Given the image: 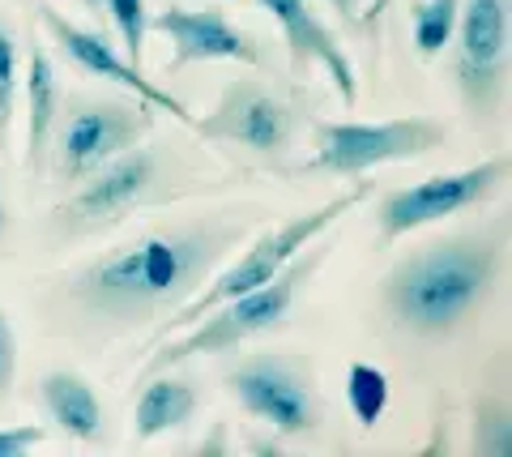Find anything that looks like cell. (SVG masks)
<instances>
[{
	"instance_id": "ba28073f",
	"label": "cell",
	"mask_w": 512,
	"mask_h": 457,
	"mask_svg": "<svg viewBox=\"0 0 512 457\" xmlns=\"http://www.w3.org/2000/svg\"><path fill=\"white\" fill-rule=\"evenodd\" d=\"M508 13L512 0H461L457 5V99L474 133H495L508 107Z\"/></svg>"
},
{
	"instance_id": "7c38bea8",
	"label": "cell",
	"mask_w": 512,
	"mask_h": 457,
	"mask_svg": "<svg viewBox=\"0 0 512 457\" xmlns=\"http://www.w3.org/2000/svg\"><path fill=\"white\" fill-rule=\"evenodd\" d=\"M150 30L171 39V60L167 73H180L201 60H231V65H248V69H269L265 43L252 30L235 26L222 9H180L167 5L150 13Z\"/></svg>"
},
{
	"instance_id": "603a6c76",
	"label": "cell",
	"mask_w": 512,
	"mask_h": 457,
	"mask_svg": "<svg viewBox=\"0 0 512 457\" xmlns=\"http://www.w3.org/2000/svg\"><path fill=\"white\" fill-rule=\"evenodd\" d=\"M47 440L43 428H35V423H18V428H0V457H22L30 449H39Z\"/></svg>"
},
{
	"instance_id": "5bb4252c",
	"label": "cell",
	"mask_w": 512,
	"mask_h": 457,
	"mask_svg": "<svg viewBox=\"0 0 512 457\" xmlns=\"http://www.w3.org/2000/svg\"><path fill=\"white\" fill-rule=\"evenodd\" d=\"M265 13H274V22L282 26L286 52H291V69L303 73L308 65H320L329 73V82L338 86L342 103L355 107L359 103V82H355V65H350L346 47L338 35L320 22V13L312 9V0H256Z\"/></svg>"
},
{
	"instance_id": "8fae6325",
	"label": "cell",
	"mask_w": 512,
	"mask_h": 457,
	"mask_svg": "<svg viewBox=\"0 0 512 457\" xmlns=\"http://www.w3.org/2000/svg\"><path fill=\"white\" fill-rule=\"evenodd\" d=\"M197 133L205 141H231V146L265 154V159H282L295 146L299 107L256 77H235L222 86L214 112L197 120Z\"/></svg>"
},
{
	"instance_id": "52a82bcc",
	"label": "cell",
	"mask_w": 512,
	"mask_h": 457,
	"mask_svg": "<svg viewBox=\"0 0 512 457\" xmlns=\"http://www.w3.org/2000/svg\"><path fill=\"white\" fill-rule=\"evenodd\" d=\"M222 385L239 402V411L282 440H308L325 423L316 368L295 351H256L222 372Z\"/></svg>"
},
{
	"instance_id": "e0dca14e",
	"label": "cell",
	"mask_w": 512,
	"mask_h": 457,
	"mask_svg": "<svg viewBox=\"0 0 512 457\" xmlns=\"http://www.w3.org/2000/svg\"><path fill=\"white\" fill-rule=\"evenodd\" d=\"M60 112V77L39 39H30L26 56V159L22 167L30 176H39L47 163V141H52V124Z\"/></svg>"
},
{
	"instance_id": "6da1fadb",
	"label": "cell",
	"mask_w": 512,
	"mask_h": 457,
	"mask_svg": "<svg viewBox=\"0 0 512 457\" xmlns=\"http://www.w3.org/2000/svg\"><path fill=\"white\" fill-rule=\"evenodd\" d=\"M256 210L167 218L77 270L47 282L43 317L56 334L111 342L141 321H163L201 291L231 248L248 240Z\"/></svg>"
},
{
	"instance_id": "9c48e42d",
	"label": "cell",
	"mask_w": 512,
	"mask_h": 457,
	"mask_svg": "<svg viewBox=\"0 0 512 457\" xmlns=\"http://www.w3.org/2000/svg\"><path fill=\"white\" fill-rule=\"evenodd\" d=\"M448 146V124L431 116H397L380 124L359 120H320L312 129V159L303 171H329V176H367L384 163L423 159Z\"/></svg>"
},
{
	"instance_id": "3957f363",
	"label": "cell",
	"mask_w": 512,
	"mask_h": 457,
	"mask_svg": "<svg viewBox=\"0 0 512 457\" xmlns=\"http://www.w3.org/2000/svg\"><path fill=\"white\" fill-rule=\"evenodd\" d=\"M197 188H205V176L197 167H188L180 154H167V146H141L137 141L133 150L116 154L94 176L69 188V197L47 214V231H52V240L73 244L124 223L133 210L163 206V201L197 193Z\"/></svg>"
},
{
	"instance_id": "7a4b0ae2",
	"label": "cell",
	"mask_w": 512,
	"mask_h": 457,
	"mask_svg": "<svg viewBox=\"0 0 512 457\" xmlns=\"http://www.w3.org/2000/svg\"><path fill=\"white\" fill-rule=\"evenodd\" d=\"M508 214L491 227L440 235L402 257L380 282V304L397 329L414 338H448L453 329L483 308L504 270Z\"/></svg>"
},
{
	"instance_id": "7402d4cb",
	"label": "cell",
	"mask_w": 512,
	"mask_h": 457,
	"mask_svg": "<svg viewBox=\"0 0 512 457\" xmlns=\"http://www.w3.org/2000/svg\"><path fill=\"white\" fill-rule=\"evenodd\" d=\"M13 381H18V338H13L9 312L0 304V402H9Z\"/></svg>"
},
{
	"instance_id": "ffe728a7",
	"label": "cell",
	"mask_w": 512,
	"mask_h": 457,
	"mask_svg": "<svg viewBox=\"0 0 512 457\" xmlns=\"http://www.w3.org/2000/svg\"><path fill=\"white\" fill-rule=\"evenodd\" d=\"M13 103H18V35H13V22L0 9V154L9 150Z\"/></svg>"
},
{
	"instance_id": "277c9868",
	"label": "cell",
	"mask_w": 512,
	"mask_h": 457,
	"mask_svg": "<svg viewBox=\"0 0 512 457\" xmlns=\"http://www.w3.org/2000/svg\"><path fill=\"white\" fill-rule=\"evenodd\" d=\"M329 252H333V244L316 235V240L269 282H261V287L227 299V304L210 308L205 317H197L188 329H180V334L163 338L150 351L146 364H141L137 385L146 381V376L163 372V368H175V364H188V359H197V355H222V351H235V346L248 342V338L274 334V329L286 325V317H291L299 291L308 287V282L320 274V265L329 261Z\"/></svg>"
},
{
	"instance_id": "4316f807",
	"label": "cell",
	"mask_w": 512,
	"mask_h": 457,
	"mask_svg": "<svg viewBox=\"0 0 512 457\" xmlns=\"http://www.w3.org/2000/svg\"><path fill=\"white\" fill-rule=\"evenodd\" d=\"M77 5L90 9V13H99V9H103V0H77Z\"/></svg>"
},
{
	"instance_id": "4fadbf2b",
	"label": "cell",
	"mask_w": 512,
	"mask_h": 457,
	"mask_svg": "<svg viewBox=\"0 0 512 457\" xmlns=\"http://www.w3.org/2000/svg\"><path fill=\"white\" fill-rule=\"evenodd\" d=\"M39 18H43V30L52 35V43H56L60 52L69 56L82 73L103 77V82H116V86H124V90H133L137 99H146L150 107H158V112H171L180 124H188V129H197V116L188 112V103H180L171 90L154 86L150 77L141 73V65H133L128 56H120L116 47H111L103 35H94V30L69 22L56 5H39Z\"/></svg>"
},
{
	"instance_id": "30bf717a",
	"label": "cell",
	"mask_w": 512,
	"mask_h": 457,
	"mask_svg": "<svg viewBox=\"0 0 512 457\" xmlns=\"http://www.w3.org/2000/svg\"><path fill=\"white\" fill-rule=\"evenodd\" d=\"M508 171H512L508 154H491V159L474 163L466 171H444V176L419 180L410 188H389L376 206L380 244H397L402 235L419 231V227H431V223H440V218L483 206V201H491L508 184Z\"/></svg>"
},
{
	"instance_id": "5b68a950",
	"label": "cell",
	"mask_w": 512,
	"mask_h": 457,
	"mask_svg": "<svg viewBox=\"0 0 512 457\" xmlns=\"http://www.w3.org/2000/svg\"><path fill=\"white\" fill-rule=\"evenodd\" d=\"M367 197H372V184H355L350 193L329 197L325 206H316L312 214L286 218V223L261 231V235H256V240L227 265V270H218L214 278H205V287L192 295L188 304H180V308L171 312V317H163V321L154 325V334H150L146 346H141V355H150L163 338L188 329L197 317H205L210 308H218V304H227V299H235V295H244V291H252V287H261V282H269L278 270H286V265H291L299 252L316 240V235H325L342 214H350V210H355L359 201H367Z\"/></svg>"
},
{
	"instance_id": "484cf974",
	"label": "cell",
	"mask_w": 512,
	"mask_h": 457,
	"mask_svg": "<svg viewBox=\"0 0 512 457\" xmlns=\"http://www.w3.org/2000/svg\"><path fill=\"white\" fill-rule=\"evenodd\" d=\"M9 231V210H5V193H0V235Z\"/></svg>"
},
{
	"instance_id": "2e32d148",
	"label": "cell",
	"mask_w": 512,
	"mask_h": 457,
	"mask_svg": "<svg viewBox=\"0 0 512 457\" xmlns=\"http://www.w3.org/2000/svg\"><path fill=\"white\" fill-rule=\"evenodd\" d=\"M39 402L47 419L69 440H77V445H99L103 440V402L82 372L73 368L47 372L39 381Z\"/></svg>"
},
{
	"instance_id": "d4e9b609",
	"label": "cell",
	"mask_w": 512,
	"mask_h": 457,
	"mask_svg": "<svg viewBox=\"0 0 512 457\" xmlns=\"http://www.w3.org/2000/svg\"><path fill=\"white\" fill-rule=\"evenodd\" d=\"M329 9L342 18V26L359 30V0H329Z\"/></svg>"
},
{
	"instance_id": "9a60e30c",
	"label": "cell",
	"mask_w": 512,
	"mask_h": 457,
	"mask_svg": "<svg viewBox=\"0 0 512 457\" xmlns=\"http://www.w3.org/2000/svg\"><path fill=\"white\" fill-rule=\"evenodd\" d=\"M197 406H201V393H197L192 376H175L171 368L146 376V381H141L137 411H133V440L137 445H150L158 436L188 428Z\"/></svg>"
},
{
	"instance_id": "ac0fdd59",
	"label": "cell",
	"mask_w": 512,
	"mask_h": 457,
	"mask_svg": "<svg viewBox=\"0 0 512 457\" xmlns=\"http://www.w3.org/2000/svg\"><path fill=\"white\" fill-rule=\"evenodd\" d=\"M457 5L461 0H419L414 5V52L419 60H440L444 47L453 43V30H457Z\"/></svg>"
},
{
	"instance_id": "cb8c5ba5",
	"label": "cell",
	"mask_w": 512,
	"mask_h": 457,
	"mask_svg": "<svg viewBox=\"0 0 512 457\" xmlns=\"http://www.w3.org/2000/svg\"><path fill=\"white\" fill-rule=\"evenodd\" d=\"M384 9H389V0H372L367 9H359V30H363V35H376V30H380V18H384Z\"/></svg>"
},
{
	"instance_id": "d6986e66",
	"label": "cell",
	"mask_w": 512,
	"mask_h": 457,
	"mask_svg": "<svg viewBox=\"0 0 512 457\" xmlns=\"http://www.w3.org/2000/svg\"><path fill=\"white\" fill-rule=\"evenodd\" d=\"M389 376H384L376 364H355L350 368V381H346V402L350 411H355V419L363 423V428H376V423L384 419V411H389Z\"/></svg>"
},
{
	"instance_id": "44dd1931",
	"label": "cell",
	"mask_w": 512,
	"mask_h": 457,
	"mask_svg": "<svg viewBox=\"0 0 512 457\" xmlns=\"http://www.w3.org/2000/svg\"><path fill=\"white\" fill-rule=\"evenodd\" d=\"M107 13H111V22H116L120 30V52L133 60V65H141L146 60V35H150V9H146V0H103Z\"/></svg>"
},
{
	"instance_id": "8992f818",
	"label": "cell",
	"mask_w": 512,
	"mask_h": 457,
	"mask_svg": "<svg viewBox=\"0 0 512 457\" xmlns=\"http://www.w3.org/2000/svg\"><path fill=\"white\" fill-rule=\"evenodd\" d=\"M150 133H154V112L146 99L133 103V99H107V94H69V99H60L52 141H47L52 180L69 193L116 154L146 141Z\"/></svg>"
}]
</instances>
